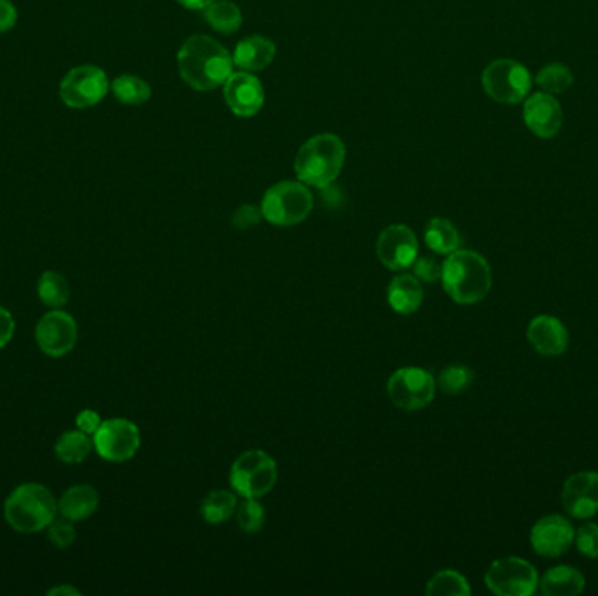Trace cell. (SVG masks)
<instances>
[{
    "mask_svg": "<svg viewBox=\"0 0 598 596\" xmlns=\"http://www.w3.org/2000/svg\"><path fill=\"white\" fill-rule=\"evenodd\" d=\"M562 506L574 520L593 518L598 513V472H576L565 479Z\"/></svg>",
    "mask_w": 598,
    "mask_h": 596,
    "instance_id": "cell-15",
    "label": "cell"
},
{
    "mask_svg": "<svg viewBox=\"0 0 598 596\" xmlns=\"http://www.w3.org/2000/svg\"><path fill=\"white\" fill-rule=\"evenodd\" d=\"M473 382V369L462 366V364H452L443 369L439 375V389L450 396L464 394L466 390L471 389Z\"/></svg>",
    "mask_w": 598,
    "mask_h": 596,
    "instance_id": "cell-31",
    "label": "cell"
},
{
    "mask_svg": "<svg viewBox=\"0 0 598 596\" xmlns=\"http://www.w3.org/2000/svg\"><path fill=\"white\" fill-rule=\"evenodd\" d=\"M574 544L578 548L579 553L590 558V560H598V525L597 523H585L583 527H579L574 535Z\"/></svg>",
    "mask_w": 598,
    "mask_h": 596,
    "instance_id": "cell-33",
    "label": "cell"
},
{
    "mask_svg": "<svg viewBox=\"0 0 598 596\" xmlns=\"http://www.w3.org/2000/svg\"><path fill=\"white\" fill-rule=\"evenodd\" d=\"M14 327L16 324H14L13 315L7 312L6 308L0 306V348L6 347L7 343L11 341Z\"/></svg>",
    "mask_w": 598,
    "mask_h": 596,
    "instance_id": "cell-39",
    "label": "cell"
},
{
    "mask_svg": "<svg viewBox=\"0 0 598 596\" xmlns=\"http://www.w3.org/2000/svg\"><path fill=\"white\" fill-rule=\"evenodd\" d=\"M277 48L275 42L263 35H251L240 41L233 53V63L245 72H259L266 69L275 60Z\"/></svg>",
    "mask_w": 598,
    "mask_h": 596,
    "instance_id": "cell-19",
    "label": "cell"
},
{
    "mask_svg": "<svg viewBox=\"0 0 598 596\" xmlns=\"http://www.w3.org/2000/svg\"><path fill=\"white\" fill-rule=\"evenodd\" d=\"M424 238L427 247L439 256H450L460 247L459 229L445 217H434L427 222Z\"/></svg>",
    "mask_w": 598,
    "mask_h": 596,
    "instance_id": "cell-23",
    "label": "cell"
},
{
    "mask_svg": "<svg viewBox=\"0 0 598 596\" xmlns=\"http://www.w3.org/2000/svg\"><path fill=\"white\" fill-rule=\"evenodd\" d=\"M37 294L49 308H62L69 303V280L58 271H44L37 282Z\"/></svg>",
    "mask_w": 598,
    "mask_h": 596,
    "instance_id": "cell-28",
    "label": "cell"
},
{
    "mask_svg": "<svg viewBox=\"0 0 598 596\" xmlns=\"http://www.w3.org/2000/svg\"><path fill=\"white\" fill-rule=\"evenodd\" d=\"M439 280L457 305H478L492 289V268L478 252L459 249L441 264Z\"/></svg>",
    "mask_w": 598,
    "mask_h": 596,
    "instance_id": "cell-2",
    "label": "cell"
},
{
    "mask_svg": "<svg viewBox=\"0 0 598 596\" xmlns=\"http://www.w3.org/2000/svg\"><path fill=\"white\" fill-rule=\"evenodd\" d=\"M586 579L572 565H557L539 577V591L546 596H576L585 591Z\"/></svg>",
    "mask_w": 598,
    "mask_h": 596,
    "instance_id": "cell-21",
    "label": "cell"
},
{
    "mask_svg": "<svg viewBox=\"0 0 598 596\" xmlns=\"http://www.w3.org/2000/svg\"><path fill=\"white\" fill-rule=\"evenodd\" d=\"M49 541L56 548H69L76 541V528L72 525V521L63 518V520H55L48 527Z\"/></svg>",
    "mask_w": 598,
    "mask_h": 596,
    "instance_id": "cell-34",
    "label": "cell"
},
{
    "mask_svg": "<svg viewBox=\"0 0 598 596\" xmlns=\"http://www.w3.org/2000/svg\"><path fill=\"white\" fill-rule=\"evenodd\" d=\"M277 474V462L266 451H245L231 465V488L244 499H261L272 492Z\"/></svg>",
    "mask_w": 598,
    "mask_h": 596,
    "instance_id": "cell-6",
    "label": "cell"
},
{
    "mask_svg": "<svg viewBox=\"0 0 598 596\" xmlns=\"http://www.w3.org/2000/svg\"><path fill=\"white\" fill-rule=\"evenodd\" d=\"M483 90L488 97L499 104L515 105L529 97L532 88V77L525 65L501 58L494 60L483 70Z\"/></svg>",
    "mask_w": 598,
    "mask_h": 596,
    "instance_id": "cell-7",
    "label": "cell"
},
{
    "mask_svg": "<svg viewBox=\"0 0 598 596\" xmlns=\"http://www.w3.org/2000/svg\"><path fill=\"white\" fill-rule=\"evenodd\" d=\"M376 254L389 270H408L418 257L417 236L404 224H392L378 236Z\"/></svg>",
    "mask_w": 598,
    "mask_h": 596,
    "instance_id": "cell-14",
    "label": "cell"
},
{
    "mask_svg": "<svg viewBox=\"0 0 598 596\" xmlns=\"http://www.w3.org/2000/svg\"><path fill=\"white\" fill-rule=\"evenodd\" d=\"M35 341L49 357H63L76 347L77 324L70 313L53 310L35 326Z\"/></svg>",
    "mask_w": 598,
    "mask_h": 596,
    "instance_id": "cell-12",
    "label": "cell"
},
{
    "mask_svg": "<svg viewBox=\"0 0 598 596\" xmlns=\"http://www.w3.org/2000/svg\"><path fill=\"white\" fill-rule=\"evenodd\" d=\"M224 100L238 118H252L265 105V90L251 72H233L224 83Z\"/></svg>",
    "mask_w": 598,
    "mask_h": 596,
    "instance_id": "cell-16",
    "label": "cell"
},
{
    "mask_svg": "<svg viewBox=\"0 0 598 596\" xmlns=\"http://www.w3.org/2000/svg\"><path fill=\"white\" fill-rule=\"evenodd\" d=\"M111 91L118 102L125 105H144L153 97V90L149 83L132 74L116 77L111 83Z\"/></svg>",
    "mask_w": 598,
    "mask_h": 596,
    "instance_id": "cell-27",
    "label": "cell"
},
{
    "mask_svg": "<svg viewBox=\"0 0 598 596\" xmlns=\"http://www.w3.org/2000/svg\"><path fill=\"white\" fill-rule=\"evenodd\" d=\"M203 11H205L207 23L219 34H235L238 28L242 27V21H244L240 7L230 0H214Z\"/></svg>",
    "mask_w": 598,
    "mask_h": 596,
    "instance_id": "cell-25",
    "label": "cell"
},
{
    "mask_svg": "<svg viewBox=\"0 0 598 596\" xmlns=\"http://www.w3.org/2000/svg\"><path fill=\"white\" fill-rule=\"evenodd\" d=\"M413 268V275L420 280V282H427L432 284L441 278V264L431 256H420L415 259V263L411 264Z\"/></svg>",
    "mask_w": 598,
    "mask_h": 596,
    "instance_id": "cell-35",
    "label": "cell"
},
{
    "mask_svg": "<svg viewBox=\"0 0 598 596\" xmlns=\"http://www.w3.org/2000/svg\"><path fill=\"white\" fill-rule=\"evenodd\" d=\"M425 593L429 596H469L471 586L460 572L446 569L432 576L431 581L427 583Z\"/></svg>",
    "mask_w": 598,
    "mask_h": 596,
    "instance_id": "cell-29",
    "label": "cell"
},
{
    "mask_svg": "<svg viewBox=\"0 0 598 596\" xmlns=\"http://www.w3.org/2000/svg\"><path fill=\"white\" fill-rule=\"evenodd\" d=\"M48 595H81V591L72 588V586H56L48 591Z\"/></svg>",
    "mask_w": 598,
    "mask_h": 596,
    "instance_id": "cell-41",
    "label": "cell"
},
{
    "mask_svg": "<svg viewBox=\"0 0 598 596\" xmlns=\"http://www.w3.org/2000/svg\"><path fill=\"white\" fill-rule=\"evenodd\" d=\"M18 9L11 0H0V34H7L16 27Z\"/></svg>",
    "mask_w": 598,
    "mask_h": 596,
    "instance_id": "cell-37",
    "label": "cell"
},
{
    "mask_svg": "<svg viewBox=\"0 0 598 596\" xmlns=\"http://www.w3.org/2000/svg\"><path fill=\"white\" fill-rule=\"evenodd\" d=\"M58 502L48 488L39 483L21 485L7 497L4 516L9 527L21 534H35L55 521Z\"/></svg>",
    "mask_w": 598,
    "mask_h": 596,
    "instance_id": "cell-4",
    "label": "cell"
},
{
    "mask_svg": "<svg viewBox=\"0 0 598 596\" xmlns=\"http://www.w3.org/2000/svg\"><path fill=\"white\" fill-rule=\"evenodd\" d=\"M424 287L415 275H397L387 289V301L390 308L401 315H411L417 312L424 303Z\"/></svg>",
    "mask_w": 598,
    "mask_h": 596,
    "instance_id": "cell-20",
    "label": "cell"
},
{
    "mask_svg": "<svg viewBox=\"0 0 598 596\" xmlns=\"http://www.w3.org/2000/svg\"><path fill=\"white\" fill-rule=\"evenodd\" d=\"M523 119L530 132L541 139H553L564 123V111L557 98L550 93H534L525 98Z\"/></svg>",
    "mask_w": 598,
    "mask_h": 596,
    "instance_id": "cell-17",
    "label": "cell"
},
{
    "mask_svg": "<svg viewBox=\"0 0 598 596\" xmlns=\"http://www.w3.org/2000/svg\"><path fill=\"white\" fill-rule=\"evenodd\" d=\"M436 389L434 376L422 368L397 369L387 382L390 401L404 411L427 408L434 401Z\"/></svg>",
    "mask_w": 598,
    "mask_h": 596,
    "instance_id": "cell-10",
    "label": "cell"
},
{
    "mask_svg": "<svg viewBox=\"0 0 598 596\" xmlns=\"http://www.w3.org/2000/svg\"><path fill=\"white\" fill-rule=\"evenodd\" d=\"M238 527L245 534H256L265 527V507L258 499H244L237 507Z\"/></svg>",
    "mask_w": 598,
    "mask_h": 596,
    "instance_id": "cell-32",
    "label": "cell"
},
{
    "mask_svg": "<svg viewBox=\"0 0 598 596\" xmlns=\"http://www.w3.org/2000/svg\"><path fill=\"white\" fill-rule=\"evenodd\" d=\"M100 504V495L90 485H76L63 493L58 500V511L70 521H83L95 514Z\"/></svg>",
    "mask_w": 598,
    "mask_h": 596,
    "instance_id": "cell-22",
    "label": "cell"
},
{
    "mask_svg": "<svg viewBox=\"0 0 598 596\" xmlns=\"http://www.w3.org/2000/svg\"><path fill=\"white\" fill-rule=\"evenodd\" d=\"M527 340L537 354L558 357L567 352L571 336L562 320L553 315H537L527 327Z\"/></svg>",
    "mask_w": 598,
    "mask_h": 596,
    "instance_id": "cell-18",
    "label": "cell"
},
{
    "mask_svg": "<svg viewBox=\"0 0 598 596\" xmlns=\"http://www.w3.org/2000/svg\"><path fill=\"white\" fill-rule=\"evenodd\" d=\"M485 584L497 596H530L539 590V574L527 560L506 556L490 563Z\"/></svg>",
    "mask_w": 598,
    "mask_h": 596,
    "instance_id": "cell-8",
    "label": "cell"
},
{
    "mask_svg": "<svg viewBox=\"0 0 598 596\" xmlns=\"http://www.w3.org/2000/svg\"><path fill=\"white\" fill-rule=\"evenodd\" d=\"M184 83L196 91L216 90L233 74V55L209 35H191L177 53Z\"/></svg>",
    "mask_w": 598,
    "mask_h": 596,
    "instance_id": "cell-1",
    "label": "cell"
},
{
    "mask_svg": "<svg viewBox=\"0 0 598 596\" xmlns=\"http://www.w3.org/2000/svg\"><path fill=\"white\" fill-rule=\"evenodd\" d=\"M345 156L347 149L340 137L333 133H320L299 147L294 172L298 181L308 188L324 189L338 179L345 165Z\"/></svg>",
    "mask_w": 598,
    "mask_h": 596,
    "instance_id": "cell-3",
    "label": "cell"
},
{
    "mask_svg": "<svg viewBox=\"0 0 598 596\" xmlns=\"http://www.w3.org/2000/svg\"><path fill=\"white\" fill-rule=\"evenodd\" d=\"M177 4H181L182 7H186V9H191V11H202L205 7H209L214 0H175Z\"/></svg>",
    "mask_w": 598,
    "mask_h": 596,
    "instance_id": "cell-40",
    "label": "cell"
},
{
    "mask_svg": "<svg viewBox=\"0 0 598 596\" xmlns=\"http://www.w3.org/2000/svg\"><path fill=\"white\" fill-rule=\"evenodd\" d=\"M237 507L238 499L235 493L228 492V490H214L203 499L200 513H202L203 520L210 525H221L237 513Z\"/></svg>",
    "mask_w": 598,
    "mask_h": 596,
    "instance_id": "cell-26",
    "label": "cell"
},
{
    "mask_svg": "<svg viewBox=\"0 0 598 596\" xmlns=\"http://www.w3.org/2000/svg\"><path fill=\"white\" fill-rule=\"evenodd\" d=\"M93 450V441L83 430H67L58 437L55 444L56 457L62 460L63 464H81L90 457Z\"/></svg>",
    "mask_w": 598,
    "mask_h": 596,
    "instance_id": "cell-24",
    "label": "cell"
},
{
    "mask_svg": "<svg viewBox=\"0 0 598 596\" xmlns=\"http://www.w3.org/2000/svg\"><path fill=\"white\" fill-rule=\"evenodd\" d=\"M536 83L544 93L560 95V93L571 90L574 76H572L571 69L565 67L564 63H550L539 70Z\"/></svg>",
    "mask_w": 598,
    "mask_h": 596,
    "instance_id": "cell-30",
    "label": "cell"
},
{
    "mask_svg": "<svg viewBox=\"0 0 598 596\" xmlns=\"http://www.w3.org/2000/svg\"><path fill=\"white\" fill-rule=\"evenodd\" d=\"M77 429L83 430L84 434L93 436L97 432L98 427L102 425V418L97 411L93 409H83L76 418Z\"/></svg>",
    "mask_w": 598,
    "mask_h": 596,
    "instance_id": "cell-38",
    "label": "cell"
},
{
    "mask_svg": "<svg viewBox=\"0 0 598 596\" xmlns=\"http://www.w3.org/2000/svg\"><path fill=\"white\" fill-rule=\"evenodd\" d=\"M263 212L261 207L256 205H242V207L235 210V214L231 217V224L237 229H252L258 226L259 222L263 221Z\"/></svg>",
    "mask_w": 598,
    "mask_h": 596,
    "instance_id": "cell-36",
    "label": "cell"
},
{
    "mask_svg": "<svg viewBox=\"0 0 598 596\" xmlns=\"http://www.w3.org/2000/svg\"><path fill=\"white\" fill-rule=\"evenodd\" d=\"M576 530L571 520L560 514H548L534 523L530 530V546L544 558L565 555L574 544Z\"/></svg>",
    "mask_w": 598,
    "mask_h": 596,
    "instance_id": "cell-13",
    "label": "cell"
},
{
    "mask_svg": "<svg viewBox=\"0 0 598 596\" xmlns=\"http://www.w3.org/2000/svg\"><path fill=\"white\" fill-rule=\"evenodd\" d=\"M111 91L109 77L97 65H77L60 83V98L70 109H90Z\"/></svg>",
    "mask_w": 598,
    "mask_h": 596,
    "instance_id": "cell-9",
    "label": "cell"
},
{
    "mask_svg": "<svg viewBox=\"0 0 598 596\" xmlns=\"http://www.w3.org/2000/svg\"><path fill=\"white\" fill-rule=\"evenodd\" d=\"M93 446L107 462H126L139 451V427L125 418L105 420L93 434Z\"/></svg>",
    "mask_w": 598,
    "mask_h": 596,
    "instance_id": "cell-11",
    "label": "cell"
},
{
    "mask_svg": "<svg viewBox=\"0 0 598 596\" xmlns=\"http://www.w3.org/2000/svg\"><path fill=\"white\" fill-rule=\"evenodd\" d=\"M312 191L299 181H284L266 191L261 201L265 221L273 226L289 228L308 219L312 214Z\"/></svg>",
    "mask_w": 598,
    "mask_h": 596,
    "instance_id": "cell-5",
    "label": "cell"
}]
</instances>
